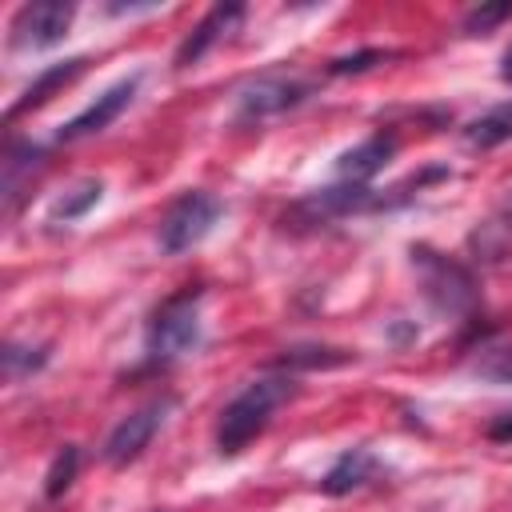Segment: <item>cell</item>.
I'll list each match as a JSON object with an SVG mask.
<instances>
[{
  "instance_id": "6da1fadb",
  "label": "cell",
  "mask_w": 512,
  "mask_h": 512,
  "mask_svg": "<svg viewBox=\"0 0 512 512\" xmlns=\"http://www.w3.org/2000/svg\"><path fill=\"white\" fill-rule=\"evenodd\" d=\"M296 392L292 376H260L252 384H244V392H236L220 420H216V452L220 456H240L268 424H272V412Z\"/></svg>"
},
{
  "instance_id": "7a4b0ae2",
  "label": "cell",
  "mask_w": 512,
  "mask_h": 512,
  "mask_svg": "<svg viewBox=\"0 0 512 512\" xmlns=\"http://www.w3.org/2000/svg\"><path fill=\"white\" fill-rule=\"evenodd\" d=\"M200 300H204V288L188 284L148 316V324H144L148 364L164 368V364H176L200 348Z\"/></svg>"
},
{
  "instance_id": "3957f363",
  "label": "cell",
  "mask_w": 512,
  "mask_h": 512,
  "mask_svg": "<svg viewBox=\"0 0 512 512\" xmlns=\"http://www.w3.org/2000/svg\"><path fill=\"white\" fill-rule=\"evenodd\" d=\"M412 268H416V276H420L424 300H428L440 316H468V312L476 308V300H480L476 276H472L460 260H452V256H444V252H436V248H428V244H416V248H412Z\"/></svg>"
},
{
  "instance_id": "277c9868",
  "label": "cell",
  "mask_w": 512,
  "mask_h": 512,
  "mask_svg": "<svg viewBox=\"0 0 512 512\" xmlns=\"http://www.w3.org/2000/svg\"><path fill=\"white\" fill-rule=\"evenodd\" d=\"M220 216H224V204H220L212 192H204V188L180 192V196L168 204V212L160 216V248H164L168 256H180V252L196 248V244L216 228Z\"/></svg>"
},
{
  "instance_id": "5b68a950",
  "label": "cell",
  "mask_w": 512,
  "mask_h": 512,
  "mask_svg": "<svg viewBox=\"0 0 512 512\" xmlns=\"http://www.w3.org/2000/svg\"><path fill=\"white\" fill-rule=\"evenodd\" d=\"M76 20V4L72 0H36V4H20L8 28V44L16 52H36V48H52L68 36Z\"/></svg>"
},
{
  "instance_id": "8992f818",
  "label": "cell",
  "mask_w": 512,
  "mask_h": 512,
  "mask_svg": "<svg viewBox=\"0 0 512 512\" xmlns=\"http://www.w3.org/2000/svg\"><path fill=\"white\" fill-rule=\"evenodd\" d=\"M312 96V84L296 76H256L236 92V124H264L300 108Z\"/></svg>"
},
{
  "instance_id": "52a82bcc",
  "label": "cell",
  "mask_w": 512,
  "mask_h": 512,
  "mask_svg": "<svg viewBox=\"0 0 512 512\" xmlns=\"http://www.w3.org/2000/svg\"><path fill=\"white\" fill-rule=\"evenodd\" d=\"M168 408H172V396H156V400L140 404L136 412H128V416L108 432V440H104V448H100L104 464L128 468V464L152 444V436H156L160 424L168 420Z\"/></svg>"
},
{
  "instance_id": "ba28073f",
  "label": "cell",
  "mask_w": 512,
  "mask_h": 512,
  "mask_svg": "<svg viewBox=\"0 0 512 512\" xmlns=\"http://www.w3.org/2000/svg\"><path fill=\"white\" fill-rule=\"evenodd\" d=\"M136 92H140V72H132V76H124V80H116L112 88H104L84 112H76L68 124H60L56 128V140L60 144H72V140H84V136H96V132H104L132 100H136Z\"/></svg>"
},
{
  "instance_id": "9c48e42d",
  "label": "cell",
  "mask_w": 512,
  "mask_h": 512,
  "mask_svg": "<svg viewBox=\"0 0 512 512\" xmlns=\"http://www.w3.org/2000/svg\"><path fill=\"white\" fill-rule=\"evenodd\" d=\"M240 20H244V4H216V8H208L204 20L180 40V48H176V56H172V68H192V64H200L228 32H236Z\"/></svg>"
},
{
  "instance_id": "30bf717a",
  "label": "cell",
  "mask_w": 512,
  "mask_h": 512,
  "mask_svg": "<svg viewBox=\"0 0 512 512\" xmlns=\"http://www.w3.org/2000/svg\"><path fill=\"white\" fill-rule=\"evenodd\" d=\"M396 156V136L392 132H372L356 148L336 156V180L340 184H368L372 176L384 172V164Z\"/></svg>"
},
{
  "instance_id": "8fae6325",
  "label": "cell",
  "mask_w": 512,
  "mask_h": 512,
  "mask_svg": "<svg viewBox=\"0 0 512 512\" xmlns=\"http://www.w3.org/2000/svg\"><path fill=\"white\" fill-rule=\"evenodd\" d=\"M376 476H380V460L372 456V448L356 444V448H344V452L332 460V468L320 476V492H324V496H348V492L372 484Z\"/></svg>"
},
{
  "instance_id": "7c38bea8",
  "label": "cell",
  "mask_w": 512,
  "mask_h": 512,
  "mask_svg": "<svg viewBox=\"0 0 512 512\" xmlns=\"http://www.w3.org/2000/svg\"><path fill=\"white\" fill-rule=\"evenodd\" d=\"M84 64H88V56H72V60H56V64H48L28 88H24V96L8 108V116H20V112H28V108H40V104H48L60 88H68L80 72H84Z\"/></svg>"
},
{
  "instance_id": "4fadbf2b",
  "label": "cell",
  "mask_w": 512,
  "mask_h": 512,
  "mask_svg": "<svg viewBox=\"0 0 512 512\" xmlns=\"http://www.w3.org/2000/svg\"><path fill=\"white\" fill-rule=\"evenodd\" d=\"M40 164H44L40 144H28V140L8 144V152H4V204H8V212L16 208V196H20L24 180H32V172H40Z\"/></svg>"
},
{
  "instance_id": "5bb4252c",
  "label": "cell",
  "mask_w": 512,
  "mask_h": 512,
  "mask_svg": "<svg viewBox=\"0 0 512 512\" xmlns=\"http://www.w3.org/2000/svg\"><path fill=\"white\" fill-rule=\"evenodd\" d=\"M464 140H468L472 148H480V152H488V148L512 140V100L488 108V112L476 116V120H468V124H464Z\"/></svg>"
},
{
  "instance_id": "9a60e30c",
  "label": "cell",
  "mask_w": 512,
  "mask_h": 512,
  "mask_svg": "<svg viewBox=\"0 0 512 512\" xmlns=\"http://www.w3.org/2000/svg\"><path fill=\"white\" fill-rule=\"evenodd\" d=\"M100 196H104V184L100 180H76L64 196H56V204H52V224H72V220H80L88 208H96L100 204Z\"/></svg>"
},
{
  "instance_id": "2e32d148",
  "label": "cell",
  "mask_w": 512,
  "mask_h": 512,
  "mask_svg": "<svg viewBox=\"0 0 512 512\" xmlns=\"http://www.w3.org/2000/svg\"><path fill=\"white\" fill-rule=\"evenodd\" d=\"M472 372L496 384H512V344L508 340H480L472 356Z\"/></svg>"
},
{
  "instance_id": "e0dca14e",
  "label": "cell",
  "mask_w": 512,
  "mask_h": 512,
  "mask_svg": "<svg viewBox=\"0 0 512 512\" xmlns=\"http://www.w3.org/2000/svg\"><path fill=\"white\" fill-rule=\"evenodd\" d=\"M76 468H80V448H76V444H64V448L52 456L48 472H44V496H48V500H60V496L72 488Z\"/></svg>"
},
{
  "instance_id": "ac0fdd59",
  "label": "cell",
  "mask_w": 512,
  "mask_h": 512,
  "mask_svg": "<svg viewBox=\"0 0 512 512\" xmlns=\"http://www.w3.org/2000/svg\"><path fill=\"white\" fill-rule=\"evenodd\" d=\"M348 352L340 348H320V344H296V348H284V364L288 368H332V364H344Z\"/></svg>"
},
{
  "instance_id": "d6986e66",
  "label": "cell",
  "mask_w": 512,
  "mask_h": 512,
  "mask_svg": "<svg viewBox=\"0 0 512 512\" xmlns=\"http://www.w3.org/2000/svg\"><path fill=\"white\" fill-rule=\"evenodd\" d=\"M48 352L44 348H20V344H4V376L8 380H20L36 368H44Z\"/></svg>"
},
{
  "instance_id": "ffe728a7",
  "label": "cell",
  "mask_w": 512,
  "mask_h": 512,
  "mask_svg": "<svg viewBox=\"0 0 512 512\" xmlns=\"http://www.w3.org/2000/svg\"><path fill=\"white\" fill-rule=\"evenodd\" d=\"M504 20H512V4H480V8L464 12V32L468 36H488Z\"/></svg>"
},
{
  "instance_id": "44dd1931",
  "label": "cell",
  "mask_w": 512,
  "mask_h": 512,
  "mask_svg": "<svg viewBox=\"0 0 512 512\" xmlns=\"http://www.w3.org/2000/svg\"><path fill=\"white\" fill-rule=\"evenodd\" d=\"M384 60H388V52H384V48H364V52H352V56H336V60H328V72H332V76H352V72H364V68L384 64Z\"/></svg>"
},
{
  "instance_id": "7402d4cb",
  "label": "cell",
  "mask_w": 512,
  "mask_h": 512,
  "mask_svg": "<svg viewBox=\"0 0 512 512\" xmlns=\"http://www.w3.org/2000/svg\"><path fill=\"white\" fill-rule=\"evenodd\" d=\"M488 440H492V444H508V440H512V412H500V416L488 424Z\"/></svg>"
},
{
  "instance_id": "603a6c76",
  "label": "cell",
  "mask_w": 512,
  "mask_h": 512,
  "mask_svg": "<svg viewBox=\"0 0 512 512\" xmlns=\"http://www.w3.org/2000/svg\"><path fill=\"white\" fill-rule=\"evenodd\" d=\"M500 80L504 84H512V44L504 48V56H500Z\"/></svg>"
},
{
  "instance_id": "cb8c5ba5",
  "label": "cell",
  "mask_w": 512,
  "mask_h": 512,
  "mask_svg": "<svg viewBox=\"0 0 512 512\" xmlns=\"http://www.w3.org/2000/svg\"><path fill=\"white\" fill-rule=\"evenodd\" d=\"M508 212H512V208H508Z\"/></svg>"
}]
</instances>
